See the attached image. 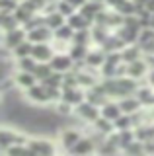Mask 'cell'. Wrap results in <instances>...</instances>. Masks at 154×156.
<instances>
[{
  "mask_svg": "<svg viewBox=\"0 0 154 156\" xmlns=\"http://www.w3.org/2000/svg\"><path fill=\"white\" fill-rule=\"evenodd\" d=\"M121 109L125 111V113H135V111H138V107H141V100L138 98H123L121 100Z\"/></svg>",
  "mask_w": 154,
  "mask_h": 156,
  "instance_id": "7c38bea8",
  "label": "cell"
},
{
  "mask_svg": "<svg viewBox=\"0 0 154 156\" xmlns=\"http://www.w3.org/2000/svg\"><path fill=\"white\" fill-rule=\"evenodd\" d=\"M148 82H150V86H154V70L150 72V80H148Z\"/></svg>",
  "mask_w": 154,
  "mask_h": 156,
  "instance_id": "836d02e7",
  "label": "cell"
},
{
  "mask_svg": "<svg viewBox=\"0 0 154 156\" xmlns=\"http://www.w3.org/2000/svg\"><path fill=\"white\" fill-rule=\"evenodd\" d=\"M65 14H61V12H55V14H51V16H47V27H51V29H59L62 23H65Z\"/></svg>",
  "mask_w": 154,
  "mask_h": 156,
  "instance_id": "e0dca14e",
  "label": "cell"
},
{
  "mask_svg": "<svg viewBox=\"0 0 154 156\" xmlns=\"http://www.w3.org/2000/svg\"><path fill=\"white\" fill-rule=\"evenodd\" d=\"M144 72H146V65L138 58V61H133V62H129V66H127V74L129 76H133V78H138V76H142Z\"/></svg>",
  "mask_w": 154,
  "mask_h": 156,
  "instance_id": "4fadbf2b",
  "label": "cell"
},
{
  "mask_svg": "<svg viewBox=\"0 0 154 156\" xmlns=\"http://www.w3.org/2000/svg\"><path fill=\"white\" fill-rule=\"evenodd\" d=\"M121 113H123V109H121V105H119V104H111V101H109V104L105 101V104H103V109H102V115L103 117L115 121L117 117H121Z\"/></svg>",
  "mask_w": 154,
  "mask_h": 156,
  "instance_id": "30bf717a",
  "label": "cell"
},
{
  "mask_svg": "<svg viewBox=\"0 0 154 156\" xmlns=\"http://www.w3.org/2000/svg\"><path fill=\"white\" fill-rule=\"evenodd\" d=\"M49 29H47V27H31V31L27 33V37H30L31 43H47V39L51 37Z\"/></svg>",
  "mask_w": 154,
  "mask_h": 156,
  "instance_id": "ba28073f",
  "label": "cell"
},
{
  "mask_svg": "<svg viewBox=\"0 0 154 156\" xmlns=\"http://www.w3.org/2000/svg\"><path fill=\"white\" fill-rule=\"evenodd\" d=\"M138 55H141V51H138L137 47H133V49H129L127 53H123V61H127V62H133V61H138Z\"/></svg>",
  "mask_w": 154,
  "mask_h": 156,
  "instance_id": "4316f807",
  "label": "cell"
},
{
  "mask_svg": "<svg viewBox=\"0 0 154 156\" xmlns=\"http://www.w3.org/2000/svg\"><path fill=\"white\" fill-rule=\"evenodd\" d=\"M138 100L141 101H154V96L150 94V90H146V88H144V90H138Z\"/></svg>",
  "mask_w": 154,
  "mask_h": 156,
  "instance_id": "1f68e13d",
  "label": "cell"
},
{
  "mask_svg": "<svg viewBox=\"0 0 154 156\" xmlns=\"http://www.w3.org/2000/svg\"><path fill=\"white\" fill-rule=\"evenodd\" d=\"M72 61H74V58L70 55H55L51 58V66H53L55 72H66V70L72 68Z\"/></svg>",
  "mask_w": 154,
  "mask_h": 156,
  "instance_id": "277c9868",
  "label": "cell"
},
{
  "mask_svg": "<svg viewBox=\"0 0 154 156\" xmlns=\"http://www.w3.org/2000/svg\"><path fill=\"white\" fill-rule=\"evenodd\" d=\"M23 39H26V33H23L22 29H12V31H8L6 37H4V45L8 49H16Z\"/></svg>",
  "mask_w": 154,
  "mask_h": 156,
  "instance_id": "52a82bcc",
  "label": "cell"
},
{
  "mask_svg": "<svg viewBox=\"0 0 154 156\" xmlns=\"http://www.w3.org/2000/svg\"><path fill=\"white\" fill-rule=\"evenodd\" d=\"M78 115L84 117V119H90V121H96L98 119V107H96V104H92V101H88V104H78Z\"/></svg>",
  "mask_w": 154,
  "mask_h": 156,
  "instance_id": "9c48e42d",
  "label": "cell"
},
{
  "mask_svg": "<svg viewBox=\"0 0 154 156\" xmlns=\"http://www.w3.org/2000/svg\"><path fill=\"white\" fill-rule=\"evenodd\" d=\"M133 139H135V133H133V131H131V129H123V131H121V135H119L117 144H119V146H123V148H127V146L133 143Z\"/></svg>",
  "mask_w": 154,
  "mask_h": 156,
  "instance_id": "d6986e66",
  "label": "cell"
},
{
  "mask_svg": "<svg viewBox=\"0 0 154 156\" xmlns=\"http://www.w3.org/2000/svg\"><path fill=\"white\" fill-rule=\"evenodd\" d=\"M51 70H53L51 62H49V65H43V62H39V65H37V68H35V76L41 78V80H45V78L51 74Z\"/></svg>",
  "mask_w": 154,
  "mask_h": 156,
  "instance_id": "cb8c5ba5",
  "label": "cell"
},
{
  "mask_svg": "<svg viewBox=\"0 0 154 156\" xmlns=\"http://www.w3.org/2000/svg\"><path fill=\"white\" fill-rule=\"evenodd\" d=\"M37 65H39V62H37V58H33L31 55H30V57H22L20 62H18L20 70H27V72H35Z\"/></svg>",
  "mask_w": 154,
  "mask_h": 156,
  "instance_id": "9a60e30c",
  "label": "cell"
},
{
  "mask_svg": "<svg viewBox=\"0 0 154 156\" xmlns=\"http://www.w3.org/2000/svg\"><path fill=\"white\" fill-rule=\"evenodd\" d=\"M135 88H137V84H135L133 80H127V78H111L109 82L103 84L105 94L111 92L113 96H127L129 92L135 90Z\"/></svg>",
  "mask_w": 154,
  "mask_h": 156,
  "instance_id": "6da1fadb",
  "label": "cell"
},
{
  "mask_svg": "<svg viewBox=\"0 0 154 156\" xmlns=\"http://www.w3.org/2000/svg\"><path fill=\"white\" fill-rule=\"evenodd\" d=\"M131 125H133V119L129 117V113H125V117H117L115 119V127H117L119 131H123V129H131Z\"/></svg>",
  "mask_w": 154,
  "mask_h": 156,
  "instance_id": "d4e9b609",
  "label": "cell"
},
{
  "mask_svg": "<svg viewBox=\"0 0 154 156\" xmlns=\"http://www.w3.org/2000/svg\"><path fill=\"white\" fill-rule=\"evenodd\" d=\"M68 23L72 27H78V29H82V27H86L88 26V18L84 16V14H80V16H68Z\"/></svg>",
  "mask_w": 154,
  "mask_h": 156,
  "instance_id": "7402d4cb",
  "label": "cell"
},
{
  "mask_svg": "<svg viewBox=\"0 0 154 156\" xmlns=\"http://www.w3.org/2000/svg\"><path fill=\"white\" fill-rule=\"evenodd\" d=\"M62 98H65L68 104H72V105H78V104H82V94H80L78 90H74L72 86H68V88H65V94H62Z\"/></svg>",
  "mask_w": 154,
  "mask_h": 156,
  "instance_id": "5bb4252c",
  "label": "cell"
},
{
  "mask_svg": "<svg viewBox=\"0 0 154 156\" xmlns=\"http://www.w3.org/2000/svg\"><path fill=\"white\" fill-rule=\"evenodd\" d=\"M70 152L72 154H90V152H94V143L90 139H80L78 143L70 148Z\"/></svg>",
  "mask_w": 154,
  "mask_h": 156,
  "instance_id": "8fae6325",
  "label": "cell"
},
{
  "mask_svg": "<svg viewBox=\"0 0 154 156\" xmlns=\"http://www.w3.org/2000/svg\"><path fill=\"white\" fill-rule=\"evenodd\" d=\"M68 2L72 4V6H84V4L88 2V0H68Z\"/></svg>",
  "mask_w": 154,
  "mask_h": 156,
  "instance_id": "d6a6232c",
  "label": "cell"
},
{
  "mask_svg": "<svg viewBox=\"0 0 154 156\" xmlns=\"http://www.w3.org/2000/svg\"><path fill=\"white\" fill-rule=\"evenodd\" d=\"M0 6H2V14H10V10H16L18 4L16 0H0Z\"/></svg>",
  "mask_w": 154,
  "mask_h": 156,
  "instance_id": "83f0119b",
  "label": "cell"
},
{
  "mask_svg": "<svg viewBox=\"0 0 154 156\" xmlns=\"http://www.w3.org/2000/svg\"><path fill=\"white\" fill-rule=\"evenodd\" d=\"M70 105L72 104H68V101H59V104H57V111H59V113H62V115H68L70 113Z\"/></svg>",
  "mask_w": 154,
  "mask_h": 156,
  "instance_id": "4dcf8cb0",
  "label": "cell"
},
{
  "mask_svg": "<svg viewBox=\"0 0 154 156\" xmlns=\"http://www.w3.org/2000/svg\"><path fill=\"white\" fill-rule=\"evenodd\" d=\"M27 146L31 148L33 154H41V156H47V154H55V146H53L49 140L45 139H35V140H27Z\"/></svg>",
  "mask_w": 154,
  "mask_h": 156,
  "instance_id": "3957f363",
  "label": "cell"
},
{
  "mask_svg": "<svg viewBox=\"0 0 154 156\" xmlns=\"http://www.w3.org/2000/svg\"><path fill=\"white\" fill-rule=\"evenodd\" d=\"M72 4L68 2V0H62V2H59V12L65 14V16H72Z\"/></svg>",
  "mask_w": 154,
  "mask_h": 156,
  "instance_id": "f546056e",
  "label": "cell"
},
{
  "mask_svg": "<svg viewBox=\"0 0 154 156\" xmlns=\"http://www.w3.org/2000/svg\"><path fill=\"white\" fill-rule=\"evenodd\" d=\"M31 57L33 58H37V61H51L53 58V51H51V47L47 45V43H35L31 49Z\"/></svg>",
  "mask_w": 154,
  "mask_h": 156,
  "instance_id": "5b68a950",
  "label": "cell"
},
{
  "mask_svg": "<svg viewBox=\"0 0 154 156\" xmlns=\"http://www.w3.org/2000/svg\"><path fill=\"white\" fill-rule=\"evenodd\" d=\"M137 136H138L141 140H146V143H150L152 136H154V127H150V129H141V131H137Z\"/></svg>",
  "mask_w": 154,
  "mask_h": 156,
  "instance_id": "484cf974",
  "label": "cell"
},
{
  "mask_svg": "<svg viewBox=\"0 0 154 156\" xmlns=\"http://www.w3.org/2000/svg\"><path fill=\"white\" fill-rule=\"evenodd\" d=\"M35 80H37L35 72L20 70V72H18V74H14V82H16L18 86H22V88H31L33 84H35Z\"/></svg>",
  "mask_w": 154,
  "mask_h": 156,
  "instance_id": "8992f818",
  "label": "cell"
},
{
  "mask_svg": "<svg viewBox=\"0 0 154 156\" xmlns=\"http://www.w3.org/2000/svg\"><path fill=\"white\" fill-rule=\"evenodd\" d=\"M86 62H88V66H102L103 61V53L96 51V53H90V55H86Z\"/></svg>",
  "mask_w": 154,
  "mask_h": 156,
  "instance_id": "ffe728a7",
  "label": "cell"
},
{
  "mask_svg": "<svg viewBox=\"0 0 154 156\" xmlns=\"http://www.w3.org/2000/svg\"><path fill=\"white\" fill-rule=\"evenodd\" d=\"M92 2H102V0H92Z\"/></svg>",
  "mask_w": 154,
  "mask_h": 156,
  "instance_id": "d590c367",
  "label": "cell"
},
{
  "mask_svg": "<svg viewBox=\"0 0 154 156\" xmlns=\"http://www.w3.org/2000/svg\"><path fill=\"white\" fill-rule=\"evenodd\" d=\"M70 57H72V58H80V57H86V47L82 45V43H78V45H74V47H72V51H70Z\"/></svg>",
  "mask_w": 154,
  "mask_h": 156,
  "instance_id": "f1b7e54d",
  "label": "cell"
},
{
  "mask_svg": "<svg viewBox=\"0 0 154 156\" xmlns=\"http://www.w3.org/2000/svg\"><path fill=\"white\" fill-rule=\"evenodd\" d=\"M27 98H30L31 101H35V104H47V101L53 100L49 88H47L45 84H41V86L33 84L31 88H27Z\"/></svg>",
  "mask_w": 154,
  "mask_h": 156,
  "instance_id": "7a4b0ae2",
  "label": "cell"
},
{
  "mask_svg": "<svg viewBox=\"0 0 154 156\" xmlns=\"http://www.w3.org/2000/svg\"><path fill=\"white\" fill-rule=\"evenodd\" d=\"M31 49H33V45H31V43H26V41H22L20 43V45H18L16 49H14V55H16V57H30L31 55Z\"/></svg>",
  "mask_w": 154,
  "mask_h": 156,
  "instance_id": "44dd1931",
  "label": "cell"
},
{
  "mask_svg": "<svg viewBox=\"0 0 154 156\" xmlns=\"http://www.w3.org/2000/svg\"><path fill=\"white\" fill-rule=\"evenodd\" d=\"M152 26H154V14H152Z\"/></svg>",
  "mask_w": 154,
  "mask_h": 156,
  "instance_id": "e575fe53",
  "label": "cell"
},
{
  "mask_svg": "<svg viewBox=\"0 0 154 156\" xmlns=\"http://www.w3.org/2000/svg\"><path fill=\"white\" fill-rule=\"evenodd\" d=\"M55 37L57 39H65V41H66V39L74 37V27H72L70 23H68V26H61L59 29H55Z\"/></svg>",
  "mask_w": 154,
  "mask_h": 156,
  "instance_id": "ac0fdd59",
  "label": "cell"
},
{
  "mask_svg": "<svg viewBox=\"0 0 154 156\" xmlns=\"http://www.w3.org/2000/svg\"><path fill=\"white\" fill-rule=\"evenodd\" d=\"M96 129L98 131H103V133H111L113 125H111V119L102 115V119H96Z\"/></svg>",
  "mask_w": 154,
  "mask_h": 156,
  "instance_id": "603a6c76",
  "label": "cell"
},
{
  "mask_svg": "<svg viewBox=\"0 0 154 156\" xmlns=\"http://www.w3.org/2000/svg\"><path fill=\"white\" fill-rule=\"evenodd\" d=\"M78 140H80V135L76 133V131H62V144H65L66 148H72Z\"/></svg>",
  "mask_w": 154,
  "mask_h": 156,
  "instance_id": "2e32d148",
  "label": "cell"
}]
</instances>
